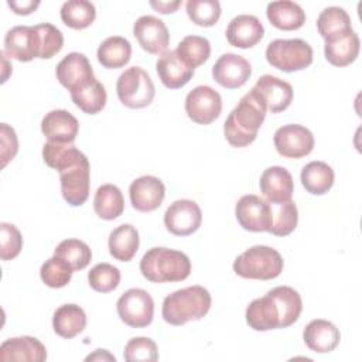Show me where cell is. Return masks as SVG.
Here are the masks:
<instances>
[{"label": "cell", "mask_w": 362, "mask_h": 362, "mask_svg": "<svg viewBox=\"0 0 362 362\" xmlns=\"http://www.w3.org/2000/svg\"><path fill=\"white\" fill-rule=\"evenodd\" d=\"M23 247V236L20 230L7 222L0 223V257L11 260L17 257Z\"/></svg>", "instance_id": "46"}, {"label": "cell", "mask_w": 362, "mask_h": 362, "mask_svg": "<svg viewBox=\"0 0 362 362\" xmlns=\"http://www.w3.org/2000/svg\"><path fill=\"white\" fill-rule=\"evenodd\" d=\"M120 320L132 328L148 327L154 315V301L143 288H129L116 304Z\"/></svg>", "instance_id": "7"}, {"label": "cell", "mask_w": 362, "mask_h": 362, "mask_svg": "<svg viewBox=\"0 0 362 362\" xmlns=\"http://www.w3.org/2000/svg\"><path fill=\"white\" fill-rule=\"evenodd\" d=\"M235 215L239 225L249 232H269L273 223L272 204L253 194L239 198Z\"/></svg>", "instance_id": "9"}, {"label": "cell", "mask_w": 362, "mask_h": 362, "mask_svg": "<svg viewBox=\"0 0 362 362\" xmlns=\"http://www.w3.org/2000/svg\"><path fill=\"white\" fill-rule=\"evenodd\" d=\"M266 16L270 24L283 31L298 30L305 23V13L300 4L290 0H279L267 4Z\"/></svg>", "instance_id": "27"}, {"label": "cell", "mask_w": 362, "mask_h": 362, "mask_svg": "<svg viewBox=\"0 0 362 362\" xmlns=\"http://www.w3.org/2000/svg\"><path fill=\"white\" fill-rule=\"evenodd\" d=\"M96 17V8L93 3L86 0H69L61 7V20L65 25L74 30H82L89 27Z\"/></svg>", "instance_id": "37"}, {"label": "cell", "mask_w": 362, "mask_h": 362, "mask_svg": "<svg viewBox=\"0 0 362 362\" xmlns=\"http://www.w3.org/2000/svg\"><path fill=\"white\" fill-rule=\"evenodd\" d=\"M361 41L354 30H348L337 37L325 40L324 55L334 66H346L354 62L359 54Z\"/></svg>", "instance_id": "25"}, {"label": "cell", "mask_w": 362, "mask_h": 362, "mask_svg": "<svg viewBox=\"0 0 362 362\" xmlns=\"http://www.w3.org/2000/svg\"><path fill=\"white\" fill-rule=\"evenodd\" d=\"M89 286L98 293H110L120 283V272L109 263H98L88 273Z\"/></svg>", "instance_id": "43"}, {"label": "cell", "mask_w": 362, "mask_h": 362, "mask_svg": "<svg viewBox=\"0 0 362 362\" xmlns=\"http://www.w3.org/2000/svg\"><path fill=\"white\" fill-rule=\"evenodd\" d=\"M175 54L187 66L195 69L209 58L211 44L205 37L187 35L177 45Z\"/></svg>", "instance_id": "34"}, {"label": "cell", "mask_w": 362, "mask_h": 362, "mask_svg": "<svg viewBox=\"0 0 362 362\" xmlns=\"http://www.w3.org/2000/svg\"><path fill=\"white\" fill-rule=\"evenodd\" d=\"M86 157L81 150H78L72 143H54L47 141L42 146V158L45 164L57 171L82 160Z\"/></svg>", "instance_id": "36"}, {"label": "cell", "mask_w": 362, "mask_h": 362, "mask_svg": "<svg viewBox=\"0 0 362 362\" xmlns=\"http://www.w3.org/2000/svg\"><path fill=\"white\" fill-rule=\"evenodd\" d=\"M252 75L249 61L238 54L226 52L218 58L212 66V78L216 83L226 89L243 86Z\"/></svg>", "instance_id": "15"}, {"label": "cell", "mask_w": 362, "mask_h": 362, "mask_svg": "<svg viewBox=\"0 0 362 362\" xmlns=\"http://www.w3.org/2000/svg\"><path fill=\"white\" fill-rule=\"evenodd\" d=\"M264 34V27L256 16L239 14L226 27V40L236 48H252Z\"/></svg>", "instance_id": "21"}, {"label": "cell", "mask_w": 362, "mask_h": 362, "mask_svg": "<svg viewBox=\"0 0 362 362\" xmlns=\"http://www.w3.org/2000/svg\"><path fill=\"white\" fill-rule=\"evenodd\" d=\"M72 273H74V269L71 267V264L57 255L45 260V263L40 269L41 280L48 287H52V288H61L66 286L71 281Z\"/></svg>", "instance_id": "41"}, {"label": "cell", "mask_w": 362, "mask_h": 362, "mask_svg": "<svg viewBox=\"0 0 362 362\" xmlns=\"http://www.w3.org/2000/svg\"><path fill=\"white\" fill-rule=\"evenodd\" d=\"M93 209L96 215L105 221L119 218L124 211V198L122 191L113 184L100 185L95 192Z\"/></svg>", "instance_id": "32"}, {"label": "cell", "mask_w": 362, "mask_h": 362, "mask_svg": "<svg viewBox=\"0 0 362 362\" xmlns=\"http://www.w3.org/2000/svg\"><path fill=\"white\" fill-rule=\"evenodd\" d=\"M37 31L40 35V58L48 59L58 54L64 47L62 33L49 23L37 24Z\"/></svg>", "instance_id": "45"}, {"label": "cell", "mask_w": 362, "mask_h": 362, "mask_svg": "<svg viewBox=\"0 0 362 362\" xmlns=\"http://www.w3.org/2000/svg\"><path fill=\"white\" fill-rule=\"evenodd\" d=\"M58 173L64 199L72 206L83 205L89 197L90 187V165L88 157H83Z\"/></svg>", "instance_id": "8"}, {"label": "cell", "mask_w": 362, "mask_h": 362, "mask_svg": "<svg viewBox=\"0 0 362 362\" xmlns=\"http://www.w3.org/2000/svg\"><path fill=\"white\" fill-rule=\"evenodd\" d=\"M116 93L124 106L130 109H141L153 102L156 89L150 75L143 68L130 66L119 75Z\"/></svg>", "instance_id": "6"}, {"label": "cell", "mask_w": 362, "mask_h": 362, "mask_svg": "<svg viewBox=\"0 0 362 362\" xmlns=\"http://www.w3.org/2000/svg\"><path fill=\"white\" fill-rule=\"evenodd\" d=\"M140 245L137 229L130 223H123L115 228L109 235V253L119 262H130Z\"/></svg>", "instance_id": "28"}, {"label": "cell", "mask_w": 362, "mask_h": 362, "mask_svg": "<svg viewBox=\"0 0 362 362\" xmlns=\"http://www.w3.org/2000/svg\"><path fill=\"white\" fill-rule=\"evenodd\" d=\"M123 356L127 362H154L158 359V349L151 338L134 337L126 344Z\"/></svg>", "instance_id": "44"}, {"label": "cell", "mask_w": 362, "mask_h": 362, "mask_svg": "<svg viewBox=\"0 0 362 362\" xmlns=\"http://www.w3.org/2000/svg\"><path fill=\"white\" fill-rule=\"evenodd\" d=\"M252 92L272 113L286 110L293 100V86L273 75L260 76L252 88Z\"/></svg>", "instance_id": "17"}, {"label": "cell", "mask_w": 362, "mask_h": 362, "mask_svg": "<svg viewBox=\"0 0 362 362\" xmlns=\"http://www.w3.org/2000/svg\"><path fill=\"white\" fill-rule=\"evenodd\" d=\"M300 178L307 192L313 195H322L331 189L335 174L327 163L311 161L303 167Z\"/></svg>", "instance_id": "31"}, {"label": "cell", "mask_w": 362, "mask_h": 362, "mask_svg": "<svg viewBox=\"0 0 362 362\" xmlns=\"http://www.w3.org/2000/svg\"><path fill=\"white\" fill-rule=\"evenodd\" d=\"M260 192L270 204H283L291 199L294 192L293 177L284 167L273 165L263 171L259 181Z\"/></svg>", "instance_id": "19"}, {"label": "cell", "mask_w": 362, "mask_h": 362, "mask_svg": "<svg viewBox=\"0 0 362 362\" xmlns=\"http://www.w3.org/2000/svg\"><path fill=\"white\" fill-rule=\"evenodd\" d=\"M246 322L255 331L280 328V308L272 294L255 298L246 308Z\"/></svg>", "instance_id": "23"}, {"label": "cell", "mask_w": 362, "mask_h": 362, "mask_svg": "<svg viewBox=\"0 0 362 362\" xmlns=\"http://www.w3.org/2000/svg\"><path fill=\"white\" fill-rule=\"evenodd\" d=\"M277 301L280 308V328H287L293 325L303 311V301L297 290L288 286H279L267 291Z\"/></svg>", "instance_id": "33"}, {"label": "cell", "mask_w": 362, "mask_h": 362, "mask_svg": "<svg viewBox=\"0 0 362 362\" xmlns=\"http://www.w3.org/2000/svg\"><path fill=\"white\" fill-rule=\"evenodd\" d=\"M8 7L18 16H27L31 14L38 6L40 1L38 0H24V1H18V0H8L7 1Z\"/></svg>", "instance_id": "48"}, {"label": "cell", "mask_w": 362, "mask_h": 362, "mask_svg": "<svg viewBox=\"0 0 362 362\" xmlns=\"http://www.w3.org/2000/svg\"><path fill=\"white\" fill-rule=\"evenodd\" d=\"M212 304L209 291L202 286H189L168 294L163 301L161 315L171 325L204 318Z\"/></svg>", "instance_id": "2"}, {"label": "cell", "mask_w": 362, "mask_h": 362, "mask_svg": "<svg viewBox=\"0 0 362 362\" xmlns=\"http://www.w3.org/2000/svg\"><path fill=\"white\" fill-rule=\"evenodd\" d=\"M266 61L284 72L305 69L313 64V48L301 38L273 40L266 48Z\"/></svg>", "instance_id": "5"}, {"label": "cell", "mask_w": 362, "mask_h": 362, "mask_svg": "<svg viewBox=\"0 0 362 362\" xmlns=\"http://www.w3.org/2000/svg\"><path fill=\"white\" fill-rule=\"evenodd\" d=\"M4 54L20 62L40 58V37L35 25H16L4 37Z\"/></svg>", "instance_id": "14"}, {"label": "cell", "mask_w": 362, "mask_h": 362, "mask_svg": "<svg viewBox=\"0 0 362 362\" xmlns=\"http://www.w3.org/2000/svg\"><path fill=\"white\" fill-rule=\"evenodd\" d=\"M85 361H113L115 362L116 358L112 354H109L106 349H96L95 354L88 355Z\"/></svg>", "instance_id": "50"}, {"label": "cell", "mask_w": 362, "mask_h": 362, "mask_svg": "<svg viewBox=\"0 0 362 362\" xmlns=\"http://www.w3.org/2000/svg\"><path fill=\"white\" fill-rule=\"evenodd\" d=\"M41 132L48 141L74 143L79 132V123L68 110L54 109L44 116Z\"/></svg>", "instance_id": "20"}, {"label": "cell", "mask_w": 362, "mask_h": 362, "mask_svg": "<svg viewBox=\"0 0 362 362\" xmlns=\"http://www.w3.org/2000/svg\"><path fill=\"white\" fill-rule=\"evenodd\" d=\"M266 106L250 90L229 113L223 123V134L232 147H246L257 137L266 117Z\"/></svg>", "instance_id": "1"}, {"label": "cell", "mask_w": 362, "mask_h": 362, "mask_svg": "<svg viewBox=\"0 0 362 362\" xmlns=\"http://www.w3.org/2000/svg\"><path fill=\"white\" fill-rule=\"evenodd\" d=\"M98 61L103 68L117 69L124 66L132 57L130 42L120 35H113L102 41L96 52Z\"/></svg>", "instance_id": "30"}, {"label": "cell", "mask_w": 362, "mask_h": 362, "mask_svg": "<svg viewBox=\"0 0 362 362\" xmlns=\"http://www.w3.org/2000/svg\"><path fill=\"white\" fill-rule=\"evenodd\" d=\"M129 197L136 211L151 212L163 204L165 187L163 181L154 175H143L130 184Z\"/></svg>", "instance_id": "18"}, {"label": "cell", "mask_w": 362, "mask_h": 362, "mask_svg": "<svg viewBox=\"0 0 362 362\" xmlns=\"http://www.w3.org/2000/svg\"><path fill=\"white\" fill-rule=\"evenodd\" d=\"M187 116L197 124H209L222 112L221 95L208 85L194 88L185 98Z\"/></svg>", "instance_id": "10"}, {"label": "cell", "mask_w": 362, "mask_h": 362, "mask_svg": "<svg viewBox=\"0 0 362 362\" xmlns=\"http://www.w3.org/2000/svg\"><path fill=\"white\" fill-rule=\"evenodd\" d=\"M55 75L58 82L69 92L90 85L96 81L92 65L86 55L69 52L57 65Z\"/></svg>", "instance_id": "13"}, {"label": "cell", "mask_w": 362, "mask_h": 362, "mask_svg": "<svg viewBox=\"0 0 362 362\" xmlns=\"http://www.w3.org/2000/svg\"><path fill=\"white\" fill-rule=\"evenodd\" d=\"M181 1L180 0H170V1H150V6L161 13V14H170V13H174L178 7H180Z\"/></svg>", "instance_id": "49"}, {"label": "cell", "mask_w": 362, "mask_h": 362, "mask_svg": "<svg viewBox=\"0 0 362 362\" xmlns=\"http://www.w3.org/2000/svg\"><path fill=\"white\" fill-rule=\"evenodd\" d=\"M133 35L148 54H163L170 44V33L163 20L156 16H141L133 24Z\"/></svg>", "instance_id": "16"}, {"label": "cell", "mask_w": 362, "mask_h": 362, "mask_svg": "<svg viewBox=\"0 0 362 362\" xmlns=\"http://www.w3.org/2000/svg\"><path fill=\"white\" fill-rule=\"evenodd\" d=\"M283 266V257L276 249L256 245L235 259L233 272L243 279L272 280L280 276Z\"/></svg>", "instance_id": "4"}, {"label": "cell", "mask_w": 362, "mask_h": 362, "mask_svg": "<svg viewBox=\"0 0 362 362\" xmlns=\"http://www.w3.org/2000/svg\"><path fill=\"white\" fill-rule=\"evenodd\" d=\"M303 339L311 351L327 354L338 346L341 341V332L332 322L318 318L310 321L305 325L303 331Z\"/></svg>", "instance_id": "24"}, {"label": "cell", "mask_w": 362, "mask_h": 362, "mask_svg": "<svg viewBox=\"0 0 362 362\" xmlns=\"http://www.w3.org/2000/svg\"><path fill=\"white\" fill-rule=\"evenodd\" d=\"M18 151V139L13 127L1 123V168L16 157Z\"/></svg>", "instance_id": "47"}, {"label": "cell", "mask_w": 362, "mask_h": 362, "mask_svg": "<svg viewBox=\"0 0 362 362\" xmlns=\"http://www.w3.org/2000/svg\"><path fill=\"white\" fill-rule=\"evenodd\" d=\"M185 8L189 20L201 27H212L221 17L218 0H188Z\"/></svg>", "instance_id": "42"}, {"label": "cell", "mask_w": 362, "mask_h": 362, "mask_svg": "<svg viewBox=\"0 0 362 362\" xmlns=\"http://www.w3.org/2000/svg\"><path fill=\"white\" fill-rule=\"evenodd\" d=\"M86 327V314L76 304L58 307L52 317V328L57 335L71 339L81 334Z\"/></svg>", "instance_id": "29"}, {"label": "cell", "mask_w": 362, "mask_h": 362, "mask_svg": "<svg viewBox=\"0 0 362 362\" xmlns=\"http://www.w3.org/2000/svg\"><path fill=\"white\" fill-rule=\"evenodd\" d=\"M54 255L66 260L75 270L85 269L92 259L90 247L79 239H65L57 247Z\"/></svg>", "instance_id": "40"}, {"label": "cell", "mask_w": 362, "mask_h": 362, "mask_svg": "<svg viewBox=\"0 0 362 362\" xmlns=\"http://www.w3.org/2000/svg\"><path fill=\"white\" fill-rule=\"evenodd\" d=\"M273 143L280 156L287 158H301L313 151L314 136L301 124H286L276 130Z\"/></svg>", "instance_id": "11"}, {"label": "cell", "mask_w": 362, "mask_h": 362, "mask_svg": "<svg viewBox=\"0 0 362 362\" xmlns=\"http://www.w3.org/2000/svg\"><path fill=\"white\" fill-rule=\"evenodd\" d=\"M202 222L199 205L192 199L174 201L164 214V225L175 236H188L198 230Z\"/></svg>", "instance_id": "12"}, {"label": "cell", "mask_w": 362, "mask_h": 362, "mask_svg": "<svg viewBox=\"0 0 362 362\" xmlns=\"http://www.w3.org/2000/svg\"><path fill=\"white\" fill-rule=\"evenodd\" d=\"M156 69L163 85L170 89L185 86L194 76V69L187 66L175 51L163 52L156 62Z\"/></svg>", "instance_id": "26"}, {"label": "cell", "mask_w": 362, "mask_h": 362, "mask_svg": "<svg viewBox=\"0 0 362 362\" xmlns=\"http://www.w3.org/2000/svg\"><path fill=\"white\" fill-rule=\"evenodd\" d=\"M0 359L44 362L47 359V349L44 344L34 337H14L0 345Z\"/></svg>", "instance_id": "22"}, {"label": "cell", "mask_w": 362, "mask_h": 362, "mask_svg": "<svg viewBox=\"0 0 362 362\" xmlns=\"http://www.w3.org/2000/svg\"><path fill=\"white\" fill-rule=\"evenodd\" d=\"M143 277L151 283L182 281L191 273L189 257L174 249L151 247L140 260Z\"/></svg>", "instance_id": "3"}, {"label": "cell", "mask_w": 362, "mask_h": 362, "mask_svg": "<svg viewBox=\"0 0 362 362\" xmlns=\"http://www.w3.org/2000/svg\"><path fill=\"white\" fill-rule=\"evenodd\" d=\"M272 209L273 223L269 232L276 236L290 235L297 228L298 223V211L296 202L290 199L283 204H272Z\"/></svg>", "instance_id": "39"}, {"label": "cell", "mask_w": 362, "mask_h": 362, "mask_svg": "<svg viewBox=\"0 0 362 362\" xmlns=\"http://www.w3.org/2000/svg\"><path fill=\"white\" fill-rule=\"evenodd\" d=\"M71 99L75 106H78L83 113L96 115L105 107L107 95L105 86L96 79L90 85L72 90Z\"/></svg>", "instance_id": "38"}, {"label": "cell", "mask_w": 362, "mask_h": 362, "mask_svg": "<svg viewBox=\"0 0 362 362\" xmlns=\"http://www.w3.org/2000/svg\"><path fill=\"white\" fill-rule=\"evenodd\" d=\"M317 30L324 40L337 37L348 30H352L349 14L337 6L324 8L317 18Z\"/></svg>", "instance_id": "35"}]
</instances>
